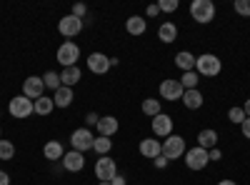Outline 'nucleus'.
Returning <instances> with one entry per match:
<instances>
[{
  "label": "nucleus",
  "mask_w": 250,
  "mask_h": 185,
  "mask_svg": "<svg viewBox=\"0 0 250 185\" xmlns=\"http://www.w3.org/2000/svg\"><path fill=\"white\" fill-rule=\"evenodd\" d=\"M158 13H160V8H158V5H148V18H155Z\"/></svg>",
  "instance_id": "a19ab883"
},
{
  "label": "nucleus",
  "mask_w": 250,
  "mask_h": 185,
  "mask_svg": "<svg viewBox=\"0 0 250 185\" xmlns=\"http://www.w3.org/2000/svg\"><path fill=\"white\" fill-rule=\"evenodd\" d=\"M58 63L62 65V68H73L75 65V60L80 58V48L75 45V43H70V40H65L60 48H58Z\"/></svg>",
  "instance_id": "423d86ee"
},
{
  "label": "nucleus",
  "mask_w": 250,
  "mask_h": 185,
  "mask_svg": "<svg viewBox=\"0 0 250 185\" xmlns=\"http://www.w3.org/2000/svg\"><path fill=\"white\" fill-rule=\"evenodd\" d=\"M180 100L185 103L188 110H198V108H203V100H205V98H203V93L195 88V90H185Z\"/></svg>",
  "instance_id": "f3484780"
},
{
  "label": "nucleus",
  "mask_w": 250,
  "mask_h": 185,
  "mask_svg": "<svg viewBox=\"0 0 250 185\" xmlns=\"http://www.w3.org/2000/svg\"><path fill=\"white\" fill-rule=\"evenodd\" d=\"M183 85H180V80H163L160 83V98L163 100H180L183 98Z\"/></svg>",
  "instance_id": "9b49d317"
},
{
  "label": "nucleus",
  "mask_w": 250,
  "mask_h": 185,
  "mask_svg": "<svg viewBox=\"0 0 250 185\" xmlns=\"http://www.w3.org/2000/svg\"><path fill=\"white\" fill-rule=\"evenodd\" d=\"M165 165H168V158H165V155H158V158H155V168H165Z\"/></svg>",
  "instance_id": "e433bc0d"
},
{
  "label": "nucleus",
  "mask_w": 250,
  "mask_h": 185,
  "mask_svg": "<svg viewBox=\"0 0 250 185\" xmlns=\"http://www.w3.org/2000/svg\"><path fill=\"white\" fill-rule=\"evenodd\" d=\"M190 18L200 25H208L215 18V3L213 0H193L190 3Z\"/></svg>",
  "instance_id": "f257e3e1"
},
{
  "label": "nucleus",
  "mask_w": 250,
  "mask_h": 185,
  "mask_svg": "<svg viewBox=\"0 0 250 185\" xmlns=\"http://www.w3.org/2000/svg\"><path fill=\"white\" fill-rule=\"evenodd\" d=\"M143 113H145V115H150V118L160 115V100H155V98H145V100H143Z\"/></svg>",
  "instance_id": "cd10ccee"
},
{
  "label": "nucleus",
  "mask_w": 250,
  "mask_h": 185,
  "mask_svg": "<svg viewBox=\"0 0 250 185\" xmlns=\"http://www.w3.org/2000/svg\"><path fill=\"white\" fill-rule=\"evenodd\" d=\"M228 120H230V123H235V125H243V120H245V113H243V108H230V110H228Z\"/></svg>",
  "instance_id": "7c9ffc66"
},
{
  "label": "nucleus",
  "mask_w": 250,
  "mask_h": 185,
  "mask_svg": "<svg viewBox=\"0 0 250 185\" xmlns=\"http://www.w3.org/2000/svg\"><path fill=\"white\" fill-rule=\"evenodd\" d=\"M8 113H10L13 118H18V120L30 118V115L35 113V110H33V100H30V98H25V95L13 98V100H10V105H8Z\"/></svg>",
  "instance_id": "7ed1b4c3"
},
{
  "label": "nucleus",
  "mask_w": 250,
  "mask_h": 185,
  "mask_svg": "<svg viewBox=\"0 0 250 185\" xmlns=\"http://www.w3.org/2000/svg\"><path fill=\"white\" fill-rule=\"evenodd\" d=\"M163 155L168 160H175V158H183L185 155V140L180 135H168L163 143Z\"/></svg>",
  "instance_id": "0eeeda50"
},
{
  "label": "nucleus",
  "mask_w": 250,
  "mask_h": 185,
  "mask_svg": "<svg viewBox=\"0 0 250 185\" xmlns=\"http://www.w3.org/2000/svg\"><path fill=\"white\" fill-rule=\"evenodd\" d=\"M110 148H113V140H110V138H103V135H98L95 143H93V150H95L100 158H103V155H108Z\"/></svg>",
  "instance_id": "bb28decb"
},
{
  "label": "nucleus",
  "mask_w": 250,
  "mask_h": 185,
  "mask_svg": "<svg viewBox=\"0 0 250 185\" xmlns=\"http://www.w3.org/2000/svg\"><path fill=\"white\" fill-rule=\"evenodd\" d=\"M158 8H160L163 13H175V10H178V0H160Z\"/></svg>",
  "instance_id": "473e14b6"
},
{
  "label": "nucleus",
  "mask_w": 250,
  "mask_h": 185,
  "mask_svg": "<svg viewBox=\"0 0 250 185\" xmlns=\"http://www.w3.org/2000/svg\"><path fill=\"white\" fill-rule=\"evenodd\" d=\"M220 68H223L220 58L213 55V53H203V55L195 60V73L203 75V78H213V75H218Z\"/></svg>",
  "instance_id": "f03ea898"
},
{
  "label": "nucleus",
  "mask_w": 250,
  "mask_h": 185,
  "mask_svg": "<svg viewBox=\"0 0 250 185\" xmlns=\"http://www.w3.org/2000/svg\"><path fill=\"white\" fill-rule=\"evenodd\" d=\"M15 155V145L10 140H0V160H13Z\"/></svg>",
  "instance_id": "c756f323"
},
{
  "label": "nucleus",
  "mask_w": 250,
  "mask_h": 185,
  "mask_svg": "<svg viewBox=\"0 0 250 185\" xmlns=\"http://www.w3.org/2000/svg\"><path fill=\"white\" fill-rule=\"evenodd\" d=\"M33 110H35L38 115H50V113L55 110V103H53V98L43 95V98L33 100Z\"/></svg>",
  "instance_id": "5701e85b"
},
{
  "label": "nucleus",
  "mask_w": 250,
  "mask_h": 185,
  "mask_svg": "<svg viewBox=\"0 0 250 185\" xmlns=\"http://www.w3.org/2000/svg\"><path fill=\"white\" fill-rule=\"evenodd\" d=\"M53 103H55V108H68L70 103H73V88L68 85H60L53 95Z\"/></svg>",
  "instance_id": "aec40b11"
},
{
  "label": "nucleus",
  "mask_w": 250,
  "mask_h": 185,
  "mask_svg": "<svg viewBox=\"0 0 250 185\" xmlns=\"http://www.w3.org/2000/svg\"><path fill=\"white\" fill-rule=\"evenodd\" d=\"M125 30H128L130 35H143L145 30H148V20L140 18V15H133L125 20Z\"/></svg>",
  "instance_id": "a211bd4d"
},
{
  "label": "nucleus",
  "mask_w": 250,
  "mask_h": 185,
  "mask_svg": "<svg viewBox=\"0 0 250 185\" xmlns=\"http://www.w3.org/2000/svg\"><path fill=\"white\" fill-rule=\"evenodd\" d=\"M70 143H73V148H75L78 153H85V150H93L95 138H93V133H90L88 128H78V130L70 135Z\"/></svg>",
  "instance_id": "6e6552de"
},
{
  "label": "nucleus",
  "mask_w": 250,
  "mask_h": 185,
  "mask_svg": "<svg viewBox=\"0 0 250 185\" xmlns=\"http://www.w3.org/2000/svg\"><path fill=\"white\" fill-rule=\"evenodd\" d=\"M0 185H10V175L5 170H0Z\"/></svg>",
  "instance_id": "ea45409f"
},
{
  "label": "nucleus",
  "mask_w": 250,
  "mask_h": 185,
  "mask_svg": "<svg viewBox=\"0 0 250 185\" xmlns=\"http://www.w3.org/2000/svg\"><path fill=\"white\" fill-rule=\"evenodd\" d=\"M198 145L205 148V150H213V148L218 145V133H215L213 128L200 130V133H198Z\"/></svg>",
  "instance_id": "6ab92c4d"
},
{
  "label": "nucleus",
  "mask_w": 250,
  "mask_h": 185,
  "mask_svg": "<svg viewBox=\"0 0 250 185\" xmlns=\"http://www.w3.org/2000/svg\"><path fill=\"white\" fill-rule=\"evenodd\" d=\"M195 60H198V58H195L193 53L183 50V53H178V55H175V65H178L183 73H190V70L195 68Z\"/></svg>",
  "instance_id": "4be33fe9"
},
{
  "label": "nucleus",
  "mask_w": 250,
  "mask_h": 185,
  "mask_svg": "<svg viewBox=\"0 0 250 185\" xmlns=\"http://www.w3.org/2000/svg\"><path fill=\"white\" fill-rule=\"evenodd\" d=\"M208 163H210V155H208L205 148L195 145V148H190V150H185V165L190 168V170H203Z\"/></svg>",
  "instance_id": "39448f33"
},
{
  "label": "nucleus",
  "mask_w": 250,
  "mask_h": 185,
  "mask_svg": "<svg viewBox=\"0 0 250 185\" xmlns=\"http://www.w3.org/2000/svg\"><path fill=\"white\" fill-rule=\"evenodd\" d=\"M85 13H88L85 3H75V5H73V15H75V18H80V20H83V15H85Z\"/></svg>",
  "instance_id": "72a5a7b5"
},
{
  "label": "nucleus",
  "mask_w": 250,
  "mask_h": 185,
  "mask_svg": "<svg viewBox=\"0 0 250 185\" xmlns=\"http://www.w3.org/2000/svg\"><path fill=\"white\" fill-rule=\"evenodd\" d=\"M98 185H110V183H98Z\"/></svg>",
  "instance_id": "c03bdc74"
},
{
  "label": "nucleus",
  "mask_w": 250,
  "mask_h": 185,
  "mask_svg": "<svg viewBox=\"0 0 250 185\" xmlns=\"http://www.w3.org/2000/svg\"><path fill=\"white\" fill-rule=\"evenodd\" d=\"M158 38L163 40V43H175V38H178V28L173 23H163L158 28Z\"/></svg>",
  "instance_id": "393cba45"
},
{
  "label": "nucleus",
  "mask_w": 250,
  "mask_h": 185,
  "mask_svg": "<svg viewBox=\"0 0 250 185\" xmlns=\"http://www.w3.org/2000/svg\"><path fill=\"white\" fill-rule=\"evenodd\" d=\"M235 13L250 18V0H235Z\"/></svg>",
  "instance_id": "2f4dec72"
},
{
  "label": "nucleus",
  "mask_w": 250,
  "mask_h": 185,
  "mask_svg": "<svg viewBox=\"0 0 250 185\" xmlns=\"http://www.w3.org/2000/svg\"><path fill=\"white\" fill-rule=\"evenodd\" d=\"M62 168H65L68 173H80L83 168H85V155L83 153H78V150H73V153H65L62 155Z\"/></svg>",
  "instance_id": "ddd939ff"
},
{
  "label": "nucleus",
  "mask_w": 250,
  "mask_h": 185,
  "mask_svg": "<svg viewBox=\"0 0 250 185\" xmlns=\"http://www.w3.org/2000/svg\"><path fill=\"white\" fill-rule=\"evenodd\" d=\"M243 113H245V118H250V98L245 100V105H243Z\"/></svg>",
  "instance_id": "79ce46f5"
},
{
  "label": "nucleus",
  "mask_w": 250,
  "mask_h": 185,
  "mask_svg": "<svg viewBox=\"0 0 250 185\" xmlns=\"http://www.w3.org/2000/svg\"><path fill=\"white\" fill-rule=\"evenodd\" d=\"M208 155H210V160H220V158H223V153H220L218 148H213V150H208Z\"/></svg>",
  "instance_id": "58836bf2"
},
{
  "label": "nucleus",
  "mask_w": 250,
  "mask_h": 185,
  "mask_svg": "<svg viewBox=\"0 0 250 185\" xmlns=\"http://www.w3.org/2000/svg\"><path fill=\"white\" fill-rule=\"evenodd\" d=\"M23 95L30 98V100L43 98V95H45V83H43V78H38V75L25 78V80H23Z\"/></svg>",
  "instance_id": "1a4fd4ad"
},
{
  "label": "nucleus",
  "mask_w": 250,
  "mask_h": 185,
  "mask_svg": "<svg viewBox=\"0 0 250 185\" xmlns=\"http://www.w3.org/2000/svg\"><path fill=\"white\" fill-rule=\"evenodd\" d=\"M218 185H238V183H235V180H220Z\"/></svg>",
  "instance_id": "37998d69"
},
{
  "label": "nucleus",
  "mask_w": 250,
  "mask_h": 185,
  "mask_svg": "<svg viewBox=\"0 0 250 185\" xmlns=\"http://www.w3.org/2000/svg\"><path fill=\"white\" fill-rule=\"evenodd\" d=\"M198 83H200V75H198L195 70H190V73H183V78H180V85H183V90H195V88H198Z\"/></svg>",
  "instance_id": "a878e982"
},
{
  "label": "nucleus",
  "mask_w": 250,
  "mask_h": 185,
  "mask_svg": "<svg viewBox=\"0 0 250 185\" xmlns=\"http://www.w3.org/2000/svg\"><path fill=\"white\" fill-rule=\"evenodd\" d=\"M88 70L95 75H105L110 70V58H105L103 53H90L88 55Z\"/></svg>",
  "instance_id": "f8f14e48"
},
{
  "label": "nucleus",
  "mask_w": 250,
  "mask_h": 185,
  "mask_svg": "<svg viewBox=\"0 0 250 185\" xmlns=\"http://www.w3.org/2000/svg\"><path fill=\"white\" fill-rule=\"evenodd\" d=\"M153 133H155L158 138H168V135H173V118H170V115H165V113L155 115V118H153Z\"/></svg>",
  "instance_id": "4468645a"
},
{
  "label": "nucleus",
  "mask_w": 250,
  "mask_h": 185,
  "mask_svg": "<svg viewBox=\"0 0 250 185\" xmlns=\"http://www.w3.org/2000/svg\"><path fill=\"white\" fill-rule=\"evenodd\" d=\"M0 140H3V138H0Z\"/></svg>",
  "instance_id": "a18cd8bd"
},
{
  "label": "nucleus",
  "mask_w": 250,
  "mask_h": 185,
  "mask_svg": "<svg viewBox=\"0 0 250 185\" xmlns=\"http://www.w3.org/2000/svg\"><path fill=\"white\" fill-rule=\"evenodd\" d=\"M98 120H100V115H98V113H88V118H85L88 125H98Z\"/></svg>",
  "instance_id": "c9c22d12"
},
{
  "label": "nucleus",
  "mask_w": 250,
  "mask_h": 185,
  "mask_svg": "<svg viewBox=\"0 0 250 185\" xmlns=\"http://www.w3.org/2000/svg\"><path fill=\"white\" fill-rule=\"evenodd\" d=\"M240 130H243L245 140H250V118H245V120H243V125H240Z\"/></svg>",
  "instance_id": "f704fd0d"
},
{
  "label": "nucleus",
  "mask_w": 250,
  "mask_h": 185,
  "mask_svg": "<svg viewBox=\"0 0 250 185\" xmlns=\"http://www.w3.org/2000/svg\"><path fill=\"white\" fill-rule=\"evenodd\" d=\"M58 30H60V35H65V38H75V35L83 30V20L70 13V15H65V18H60Z\"/></svg>",
  "instance_id": "9d476101"
},
{
  "label": "nucleus",
  "mask_w": 250,
  "mask_h": 185,
  "mask_svg": "<svg viewBox=\"0 0 250 185\" xmlns=\"http://www.w3.org/2000/svg\"><path fill=\"white\" fill-rule=\"evenodd\" d=\"M138 150H140V155L153 158V160H155L158 155H163V143H160V140H155V138H145V140H140Z\"/></svg>",
  "instance_id": "2eb2a0df"
},
{
  "label": "nucleus",
  "mask_w": 250,
  "mask_h": 185,
  "mask_svg": "<svg viewBox=\"0 0 250 185\" xmlns=\"http://www.w3.org/2000/svg\"><path fill=\"white\" fill-rule=\"evenodd\" d=\"M43 83H45V88H50V90H58L62 83H60V73H53V70H48L45 75H43Z\"/></svg>",
  "instance_id": "c85d7f7f"
},
{
  "label": "nucleus",
  "mask_w": 250,
  "mask_h": 185,
  "mask_svg": "<svg viewBox=\"0 0 250 185\" xmlns=\"http://www.w3.org/2000/svg\"><path fill=\"white\" fill-rule=\"evenodd\" d=\"M110 185H128V180H125V175H115L110 180Z\"/></svg>",
  "instance_id": "4c0bfd02"
},
{
  "label": "nucleus",
  "mask_w": 250,
  "mask_h": 185,
  "mask_svg": "<svg viewBox=\"0 0 250 185\" xmlns=\"http://www.w3.org/2000/svg\"><path fill=\"white\" fill-rule=\"evenodd\" d=\"M115 175H118V165H115L113 158L103 155V158L95 160V178H98L100 183H110Z\"/></svg>",
  "instance_id": "20e7f679"
},
{
  "label": "nucleus",
  "mask_w": 250,
  "mask_h": 185,
  "mask_svg": "<svg viewBox=\"0 0 250 185\" xmlns=\"http://www.w3.org/2000/svg\"><path fill=\"white\" fill-rule=\"evenodd\" d=\"M78 80H80V68H78V65H73V68H62V73H60V83H62V85L73 88Z\"/></svg>",
  "instance_id": "b1692460"
},
{
  "label": "nucleus",
  "mask_w": 250,
  "mask_h": 185,
  "mask_svg": "<svg viewBox=\"0 0 250 185\" xmlns=\"http://www.w3.org/2000/svg\"><path fill=\"white\" fill-rule=\"evenodd\" d=\"M43 155L45 160H62V155H65V150H62V145L58 140H48L43 145Z\"/></svg>",
  "instance_id": "412c9836"
},
{
  "label": "nucleus",
  "mask_w": 250,
  "mask_h": 185,
  "mask_svg": "<svg viewBox=\"0 0 250 185\" xmlns=\"http://www.w3.org/2000/svg\"><path fill=\"white\" fill-rule=\"evenodd\" d=\"M98 133L103 135V138H110V135H115L118 133V118H113V115H103L100 120H98Z\"/></svg>",
  "instance_id": "dca6fc26"
}]
</instances>
